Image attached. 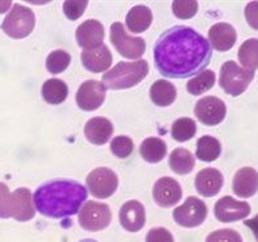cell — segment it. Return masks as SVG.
<instances>
[{
	"instance_id": "cell-1",
	"label": "cell",
	"mask_w": 258,
	"mask_h": 242,
	"mask_svg": "<svg viewBox=\"0 0 258 242\" xmlns=\"http://www.w3.org/2000/svg\"><path fill=\"white\" fill-rule=\"evenodd\" d=\"M212 49L202 35L176 26L160 36L154 49L155 66L164 77L184 79L196 75L211 62Z\"/></svg>"
},
{
	"instance_id": "cell-2",
	"label": "cell",
	"mask_w": 258,
	"mask_h": 242,
	"mask_svg": "<svg viewBox=\"0 0 258 242\" xmlns=\"http://www.w3.org/2000/svg\"><path fill=\"white\" fill-rule=\"evenodd\" d=\"M87 195L86 188L78 182L55 179L39 187L34 200L41 214L60 219L78 213Z\"/></svg>"
},
{
	"instance_id": "cell-3",
	"label": "cell",
	"mask_w": 258,
	"mask_h": 242,
	"mask_svg": "<svg viewBox=\"0 0 258 242\" xmlns=\"http://www.w3.org/2000/svg\"><path fill=\"white\" fill-rule=\"evenodd\" d=\"M31 198V191L26 188L11 193L7 185L0 183V218H13L20 222L33 219L35 210Z\"/></svg>"
},
{
	"instance_id": "cell-4",
	"label": "cell",
	"mask_w": 258,
	"mask_h": 242,
	"mask_svg": "<svg viewBox=\"0 0 258 242\" xmlns=\"http://www.w3.org/2000/svg\"><path fill=\"white\" fill-rule=\"evenodd\" d=\"M148 73L149 65L146 60L120 62L102 76V84L108 89H128L140 83Z\"/></svg>"
},
{
	"instance_id": "cell-5",
	"label": "cell",
	"mask_w": 258,
	"mask_h": 242,
	"mask_svg": "<svg viewBox=\"0 0 258 242\" xmlns=\"http://www.w3.org/2000/svg\"><path fill=\"white\" fill-rule=\"evenodd\" d=\"M35 15L29 8L15 4L7 15L1 28L10 37L23 39L28 36L35 27Z\"/></svg>"
},
{
	"instance_id": "cell-6",
	"label": "cell",
	"mask_w": 258,
	"mask_h": 242,
	"mask_svg": "<svg viewBox=\"0 0 258 242\" xmlns=\"http://www.w3.org/2000/svg\"><path fill=\"white\" fill-rule=\"evenodd\" d=\"M253 78V76L240 68L236 62L229 60L221 67L219 83L226 93L235 97L247 89Z\"/></svg>"
},
{
	"instance_id": "cell-7",
	"label": "cell",
	"mask_w": 258,
	"mask_h": 242,
	"mask_svg": "<svg viewBox=\"0 0 258 242\" xmlns=\"http://www.w3.org/2000/svg\"><path fill=\"white\" fill-rule=\"evenodd\" d=\"M110 39L117 51L123 57L137 59L146 51V42L141 37H133L126 31L123 24L115 22L110 28Z\"/></svg>"
},
{
	"instance_id": "cell-8",
	"label": "cell",
	"mask_w": 258,
	"mask_h": 242,
	"mask_svg": "<svg viewBox=\"0 0 258 242\" xmlns=\"http://www.w3.org/2000/svg\"><path fill=\"white\" fill-rule=\"evenodd\" d=\"M78 219L84 229L100 231L108 227L111 222V210L107 204L89 201L81 208Z\"/></svg>"
},
{
	"instance_id": "cell-9",
	"label": "cell",
	"mask_w": 258,
	"mask_h": 242,
	"mask_svg": "<svg viewBox=\"0 0 258 242\" xmlns=\"http://www.w3.org/2000/svg\"><path fill=\"white\" fill-rule=\"evenodd\" d=\"M208 209L204 201L196 197H188L182 205L173 211L176 223L187 228L198 226L206 219Z\"/></svg>"
},
{
	"instance_id": "cell-10",
	"label": "cell",
	"mask_w": 258,
	"mask_h": 242,
	"mask_svg": "<svg viewBox=\"0 0 258 242\" xmlns=\"http://www.w3.org/2000/svg\"><path fill=\"white\" fill-rule=\"evenodd\" d=\"M87 184L93 196L104 199L114 193L118 186V178L111 169L99 167L89 174Z\"/></svg>"
},
{
	"instance_id": "cell-11",
	"label": "cell",
	"mask_w": 258,
	"mask_h": 242,
	"mask_svg": "<svg viewBox=\"0 0 258 242\" xmlns=\"http://www.w3.org/2000/svg\"><path fill=\"white\" fill-rule=\"evenodd\" d=\"M226 113L224 102L215 96L201 98L195 107V114L200 122L207 126H215L221 123Z\"/></svg>"
},
{
	"instance_id": "cell-12",
	"label": "cell",
	"mask_w": 258,
	"mask_h": 242,
	"mask_svg": "<svg viewBox=\"0 0 258 242\" xmlns=\"http://www.w3.org/2000/svg\"><path fill=\"white\" fill-rule=\"evenodd\" d=\"M106 88L97 80H87L78 89L76 95L78 105L87 111L99 108L105 99Z\"/></svg>"
},
{
	"instance_id": "cell-13",
	"label": "cell",
	"mask_w": 258,
	"mask_h": 242,
	"mask_svg": "<svg viewBox=\"0 0 258 242\" xmlns=\"http://www.w3.org/2000/svg\"><path fill=\"white\" fill-rule=\"evenodd\" d=\"M250 207L247 202L238 201L231 196H225L217 201L214 206V214L222 222H231L247 217Z\"/></svg>"
},
{
	"instance_id": "cell-14",
	"label": "cell",
	"mask_w": 258,
	"mask_h": 242,
	"mask_svg": "<svg viewBox=\"0 0 258 242\" xmlns=\"http://www.w3.org/2000/svg\"><path fill=\"white\" fill-rule=\"evenodd\" d=\"M182 195L181 186L170 177L160 178L154 186V199L160 207H173L180 201Z\"/></svg>"
},
{
	"instance_id": "cell-15",
	"label": "cell",
	"mask_w": 258,
	"mask_h": 242,
	"mask_svg": "<svg viewBox=\"0 0 258 242\" xmlns=\"http://www.w3.org/2000/svg\"><path fill=\"white\" fill-rule=\"evenodd\" d=\"M105 30L103 26L96 20H87L81 24L76 30L78 45L84 50L98 48L103 44Z\"/></svg>"
},
{
	"instance_id": "cell-16",
	"label": "cell",
	"mask_w": 258,
	"mask_h": 242,
	"mask_svg": "<svg viewBox=\"0 0 258 242\" xmlns=\"http://www.w3.org/2000/svg\"><path fill=\"white\" fill-rule=\"evenodd\" d=\"M120 222L127 231L135 232L142 229L146 222V212L143 204L135 200L125 203L120 210Z\"/></svg>"
},
{
	"instance_id": "cell-17",
	"label": "cell",
	"mask_w": 258,
	"mask_h": 242,
	"mask_svg": "<svg viewBox=\"0 0 258 242\" xmlns=\"http://www.w3.org/2000/svg\"><path fill=\"white\" fill-rule=\"evenodd\" d=\"M83 65L88 71L100 73L106 71L112 63V55L107 45L102 44L98 48L84 50L81 54Z\"/></svg>"
},
{
	"instance_id": "cell-18",
	"label": "cell",
	"mask_w": 258,
	"mask_h": 242,
	"mask_svg": "<svg viewBox=\"0 0 258 242\" xmlns=\"http://www.w3.org/2000/svg\"><path fill=\"white\" fill-rule=\"evenodd\" d=\"M223 183L221 172L214 168L202 169L196 177V188L199 193L206 198L217 195Z\"/></svg>"
},
{
	"instance_id": "cell-19",
	"label": "cell",
	"mask_w": 258,
	"mask_h": 242,
	"mask_svg": "<svg viewBox=\"0 0 258 242\" xmlns=\"http://www.w3.org/2000/svg\"><path fill=\"white\" fill-rule=\"evenodd\" d=\"M208 38L214 48L217 51H225L233 46L236 42L237 34L231 24L217 23L210 29Z\"/></svg>"
},
{
	"instance_id": "cell-20",
	"label": "cell",
	"mask_w": 258,
	"mask_h": 242,
	"mask_svg": "<svg viewBox=\"0 0 258 242\" xmlns=\"http://www.w3.org/2000/svg\"><path fill=\"white\" fill-rule=\"evenodd\" d=\"M114 132L111 121L102 116L92 118L86 124L84 133L86 137L95 145H104L108 142Z\"/></svg>"
},
{
	"instance_id": "cell-21",
	"label": "cell",
	"mask_w": 258,
	"mask_h": 242,
	"mask_svg": "<svg viewBox=\"0 0 258 242\" xmlns=\"http://www.w3.org/2000/svg\"><path fill=\"white\" fill-rule=\"evenodd\" d=\"M257 172L251 167H244L235 174L233 179L234 193L240 198H250L257 191Z\"/></svg>"
},
{
	"instance_id": "cell-22",
	"label": "cell",
	"mask_w": 258,
	"mask_h": 242,
	"mask_svg": "<svg viewBox=\"0 0 258 242\" xmlns=\"http://www.w3.org/2000/svg\"><path fill=\"white\" fill-rule=\"evenodd\" d=\"M152 11L145 6H137L130 10L126 15V23L133 33H140L146 31L152 22Z\"/></svg>"
},
{
	"instance_id": "cell-23",
	"label": "cell",
	"mask_w": 258,
	"mask_h": 242,
	"mask_svg": "<svg viewBox=\"0 0 258 242\" xmlns=\"http://www.w3.org/2000/svg\"><path fill=\"white\" fill-rule=\"evenodd\" d=\"M151 98L161 107L170 105L176 99V89L170 82L159 80L153 83L150 90Z\"/></svg>"
},
{
	"instance_id": "cell-24",
	"label": "cell",
	"mask_w": 258,
	"mask_h": 242,
	"mask_svg": "<svg viewBox=\"0 0 258 242\" xmlns=\"http://www.w3.org/2000/svg\"><path fill=\"white\" fill-rule=\"evenodd\" d=\"M42 95L46 102L59 104L67 98L69 88L62 80L52 78L46 80L42 87Z\"/></svg>"
},
{
	"instance_id": "cell-25",
	"label": "cell",
	"mask_w": 258,
	"mask_h": 242,
	"mask_svg": "<svg viewBox=\"0 0 258 242\" xmlns=\"http://www.w3.org/2000/svg\"><path fill=\"white\" fill-rule=\"evenodd\" d=\"M140 151L142 157L146 161L152 163H158L165 157L167 145L159 138H148L140 145Z\"/></svg>"
},
{
	"instance_id": "cell-26",
	"label": "cell",
	"mask_w": 258,
	"mask_h": 242,
	"mask_svg": "<svg viewBox=\"0 0 258 242\" xmlns=\"http://www.w3.org/2000/svg\"><path fill=\"white\" fill-rule=\"evenodd\" d=\"M195 163L194 156L185 148H176L170 154V168L173 172L179 175L189 173L194 168Z\"/></svg>"
},
{
	"instance_id": "cell-27",
	"label": "cell",
	"mask_w": 258,
	"mask_h": 242,
	"mask_svg": "<svg viewBox=\"0 0 258 242\" xmlns=\"http://www.w3.org/2000/svg\"><path fill=\"white\" fill-rule=\"evenodd\" d=\"M238 59L250 75H254L257 68V39H250L243 42L238 50Z\"/></svg>"
},
{
	"instance_id": "cell-28",
	"label": "cell",
	"mask_w": 258,
	"mask_h": 242,
	"mask_svg": "<svg viewBox=\"0 0 258 242\" xmlns=\"http://www.w3.org/2000/svg\"><path fill=\"white\" fill-rule=\"evenodd\" d=\"M221 153V145L215 138L204 136L197 142L196 156L199 160L212 162L218 158Z\"/></svg>"
},
{
	"instance_id": "cell-29",
	"label": "cell",
	"mask_w": 258,
	"mask_h": 242,
	"mask_svg": "<svg viewBox=\"0 0 258 242\" xmlns=\"http://www.w3.org/2000/svg\"><path fill=\"white\" fill-rule=\"evenodd\" d=\"M215 79L214 71L205 70L187 83V90L191 95H201L214 86Z\"/></svg>"
},
{
	"instance_id": "cell-30",
	"label": "cell",
	"mask_w": 258,
	"mask_h": 242,
	"mask_svg": "<svg viewBox=\"0 0 258 242\" xmlns=\"http://www.w3.org/2000/svg\"><path fill=\"white\" fill-rule=\"evenodd\" d=\"M196 124L189 117L176 119L172 125V137L178 142H185L196 135Z\"/></svg>"
},
{
	"instance_id": "cell-31",
	"label": "cell",
	"mask_w": 258,
	"mask_h": 242,
	"mask_svg": "<svg viewBox=\"0 0 258 242\" xmlns=\"http://www.w3.org/2000/svg\"><path fill=\"white\" fill-rule=\"evenodd\" d=\"M70 54L64 50L52 51L46 59V68L52 74H60L67 69L71 63Z\"/></svg>"
},
{
	"instance_id": "cell-32",
	"label": "cell",
	"mask_w": 258,
	"mask_h": 242,
	"mask_svg": "<svg viewBox=\"0 0 258 242\" xmlns=\"http://www.w3.org/2000/svg\"><path fill=\"white\" fill-rule=\"evenodd\" d=\"M134 148L132 139L127 136H117L111 142V151L114 155L120 158H125L131 155Z\"/></svg>"
},
{
	"instance_id": "cell-33",
	"label": "cell",
	"mask_w": 258,
	"mask_h": 242,
	"mask_svg": "<svg viewBox=\"0 0 258 242\" xmlns=\"http://www.w3.org/2000/svg\"><path fill=\"white\" fill-rule=\"evenodd\" d=\"M199 5L196 1H174L172 4L173 14L180 19H189L197 13Z\"/></svg>"
},
{
	"instance_id": "cell-34",
	"label": "cell",
	"mask_w": 258,
	"mask_h": 242,
	"mask_svg": "<svg viewBox=\"0 0 258 242\" xmlns=\"http://www.w3.org/2000/svg\"><path fill=\"white\" fill-rule=\"evenodd\" d=\"M87 4L88 1L84 0H68L63 5V10L68 18L75 21L82 16Z\"/></svg>"
},
{
	"instance_id": "cell-35",
	"label": "cell",
	"mask_w": 258,
	"mask_h": 242,
	"mask_svg": "<svg viewBox=\"0 0 258 242\" xmlns=\"http://www.w3.org/2000/svg\"><path fill=\"white\" fill-rule=\"evenodd\" d=\"M206 242H243L236 231L229 228L213 231L207 237Z\"/></svg>"
},
{
	"instance_id": "cell-36",
	"label": "cell",
	"mask_w": 258,
	"mask_h": 242,
	"mask_svg": "<svg viewBox=\"0 0 258 242\" xmlns=\"http://www.w3.org/2000/svg\"><path fill=\"white\" fill-rule=\"evenodd\" d=\"M146 242H173V237L166 228H152L146 236Z\"/></svg>"
},
{
	"instance_id": "cell-37",
	"label": "cell",
	"mask_w": 258,
	"mask_h": 242,
	"mask_svg": "<svg viewBox=\"0 0 258 242\" xmlns=\"http://www.w3.org/2000/svg\"><path fill=\"white\" fill-rule=\"evenodd\" d=\"M12 2H0V13H4L11 6Z\"/></svg>"
},
{
	"instance_id": "cell-38",
	"label": "cell",
	"mask_w": 258,
	"mask_h": 242,
	"mask_svg": "<svg viewBox=\"0 0 258 242\" xmlns=\"http://www.w3.org/2000/svg\"><path fill=\"white\" fill-rule=\"evenodd\" d=\"M80 242H97L96 240H92V239H86V240H81Z\"/></svg>"
}]
</instances>
